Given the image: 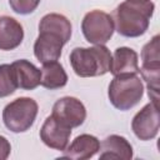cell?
<instances>
[{
  "label": "cell",
  "instance_id": "9c48e42d",
  "mask_svg": "<svg viewBox=\"0 0 160 160\" xmlns=\"http://www.w3.org/2000/svg\"><path fill=\"white\" fill-rule=\"evenodd\" d=\"M64 45L65 42L60 36L49 31H39V36L34 42V55L41 64L58 61Z\"/></svg>",
  "mask_w": 160,
  "mask_h": 160
},
{
  "label": "cell",
  "instance_id": "7a4b0ae2",
  "mask_svg": "<svg viewBox=\"0 0 160 160\" xmlns=\"http://www.w3.org/2000/svg\"><path fill=\"white\" fill-rule=\"evenodd\" d=\"M69 60L74 72L80 78L102 76L110 72L111 68V52L105 45L75 48L71 50Z\"/></svg>",
  "mask_w": 160,
  "mask_h": 160
},
{
  "label": "cell",
  "instance_id": "52a82bcc",
  "mask_svg": "<svg viewBox=\"0 0 160 160\" xmlns=\"http://www.w3.org/2000/svg\"><path fill=\"white\" fill-rule=\"evenodd\" d=\"M51 115L69 128H78L86 119L85 105L74 96H64L52 105Z\"/></svg>",
  "mask_w": 160,
  "mask_h": 160
},
{
  "label": "cell",
  "instance_id": "ba28073f",
  "mask_svg": "<svg viewBox=\"0 0 160 160\" xmlns=\"http://www.w3.org/2000/svg\"><path fill=\"white\" fill-rule=\"evenodd\" d=\"M71 128L56 120L52 115L48 116L40 129V140L50 149L64 151L69 145Z\"/></svg>",
  "mask_w": 160,
  "mask_h": 160
},
{
  "label": "cell",
  "instance_id": "5b68a950",
  "mask_svg": "<svg viewBox=\"0 0 160 160\" xmlns=\"http://www.w3.org/2000/svg\"><path fill=\"white\" fill-rule=\"evenodd\" d=\"M81 31L88 42L92 45H105L115 31L112 18L102 10H91L82 18Z\"/></svg>",
  "mask_w": 160,
  "mask_h": 160
},
{
  "label": "cell",
  "instance_id": "ffe728a7",
  "mask_svg": "<svg viewBox=\"0 0 160 160\" xmlns=\"http://www.w3.org/2000/svg\"><path fill=\"white\" fill-rule=\"evenodd\" d=\"M11 152V145L9 142V140L0 135V160H6L10 156Z\"/></svg>",
  "mask_w": 160,
  "mask_h": 160
},
{
  "label": "cell",
  "instance_id": "8fae6325",
  "mask_svg": "<svg viewBox=\"0 0 160 160\" xmlns=\"http://www.w3.org/2000/svg\"><path fill=\"white\" fill-rule=\"evenodd\" d=\"M24 40V28L14 18L0 16V50L10 51L20 46Z\"/></svg>",
  "mask_w": 160,
  "mask_h": 160
},
{
  "label": "cell",
  "instance_id": "2e32d148",
  "mask_svg": "<svg viewBox=\"0 0 160 160\" xmlns=\"http://www.w3.org/2000/svg\"><path fill=\"white\" fill-rule=\"evenodd\" d=\"M40 85L49 90L61 89L68 84V74L64 66L58 61H50L42 64Z\"/></svg>",
  "mask_w": 160,
  "mask_h": 160
},
{
  "label": "cell",
  "instance_id": "5bb4252c",
  "mask_svg": "<svg viewBox=\"0 0 160 160\" xmlns=\"http://www.w3.org/2000/svg\"><path fill=\"white\" fill-rule=\"evenodd\" d=\"M10 65L12 68L18 88L22 90H34L40 85L41 71L31 61L20 59Z\"/></svg>",
  "mask_w": 160,
  "mask_h": 160
},
{
  "label": "cell",
  "instance_id": "d6986e66",
  "mask_svg": "<svg viewBox=\"0 0 160 160\" xmlns=\"http://www.w3.org/2000/svg\"><path fill=\"white\" fill-rule=\"evenodd\" d=\"M41 0H9L11 10L19 15H29L36 10Z\"/></svg>",
  "mask_w": 160,
  "mask_h": 160
},
{
  "label": "cell",
  "instance_id": "8992f818",
  "mask_svg": "<svg viewBox=\"0 0 160 160\" xmlns=\"http://www.w3.org/2000/svg\"><path fill=\"white\" fill-rule=\"evenodd\" d=\"M159 125V106L158 104L150 101L132 118L131 130L139 140L148 141L156 138Z\"/></svg>",
  "mask_w": 160,
  "mask_h": 160
},
{
  "label": "cell",
  "instance_id": "277c9868",
  "mask_svg": "<svg viewBox=\"0 0 160 160\" xmlns=\"http://www.w3.org/2000/svg\"><path fill=\"white\" fill-rule=\"evenodd\" d=\"M38 102L28 96L10 101L2 110V122L8 130L15 134L28 131L38 116Z\"/></svg>",
  "mask_w": 160,
  "mask_h": 160
},
{
  "label": "cell",
  "instance_id": "6da1fadb",
  "mask_svg": "<svg viewBox=\"0 0 160 160\" xmlns=\"http://www.w3.org/2000/svg\"><path fill=\"white\" fill-rule=\"evenodd\" d=\"M154 10L155 4L151 0H125L111 15L114 29L121 36L139 38L146 32Z\"/></svg>",
  "mask_w": 160,
  "mask_h": 160
},
{
  "label": "cell",
  "instance_id": "ac0fdd59",
  "mask_svg": "<svg viewBox=\"0 0 160 160\" xmlns=\"http://www.w3.org/2000/svg\"><path fill=\"white\" fill-rule=\"evenodd\" d=\"M159 40L160 36L155 35L149 42H146L141 50V66H160V54H159Z\"/></svg>",
  "mask_w": 160,
  "mask_h": 160
},
{
  "label": "cell",
  "instance_id": "e0dca14e",
  "mask_svg": "<svg viewBox=\"0 0 160 160\" xmlns=\"http://www.w3.org/2000/svg\"><path fill=\"white\" fill-rule=\"evenodd\" d=\"M18 89L14 71L10 64L0 65V98L12 95Z\"/></svg>",
  "mask_w": 160,
  "mask_h": 160
},
{
  "label": "cell",
  "instance_id": "7c38bea8",
  "mask_svg": "<svg viewBox=\"0 0 160 160\" xmlns=\"http://www.w3.org/2000/svg\"><path fill=\"white\" fill-rule=\"evenodd\" d=\"M100 159H120V160H130L132 158V146L126 140V138L121 135H109L100 142L99 149Z\"/></svg>",
  "mask_w": 160,
  "mask_h": 160
},
{
  "label": "cell",
  "instance_id": "30bf717a",
  "mask_svg": "<svg viewBox=\"0 0 160 160\" xmlns=\"http://www.w3.org/2000/svg\"><path fill=\"white\" fill-rule=\"evenodd\" d=\"M100 141L96 136L90 134H81L76 136L70 145L64 150L62 159H74V160H86L92 158L99 152Z\"/></svg>",
  "mask_w": 160,
  "mask_h": 160
},
{
  "label": "cell",
  "instance_id": "9a60e30c",
  "mask_svg": "<svg viewBox=\"0 0 160 160\" xmlns=\"http://www.w3.org/2000/svg\"><path fill=\"white\" fill-rule=\"evenodd\" d=\"M71 22L70 20L58 12H50L41 18L39 22V31H49L52 32L62 39V41L66 44L71 38Z\"/></svg>",
  "mask_w": 160,
  "mask_h": 160
},
{
  "label": "cell",
  "instance_id": "4fadbf2b",
  "mask_svg": "<svg viewBox=\"0 0 160 160\" xmlns=\"http://www.w3.org/2000/svg\"><path fill=\"white\" fill-rule=\"evenodd\" d=\"M139 55L138 52L128 46H120L115 49L111 55L110 72L115 75L120 74H139Z\"/></svg>",
  "mask_w": 160,
  "mask_h": 160
},
{
  "label": "cell",
  "instance_id": "3957f363",
  "mask_svg": "<svg viewBox=\"0 0 160 160\" xmlns=\"http://www.w3.org/2000/svg\"><path fill=\"white\" fill-rule=\"evenodd\" d=\"M142 95L144 84L138 74L115 75L109 84L108 96L111 105L118 110H130L140 102Z\"/></svg>",
  "mask_w": 160,
  "mask_h": 160
}]
</instances>
